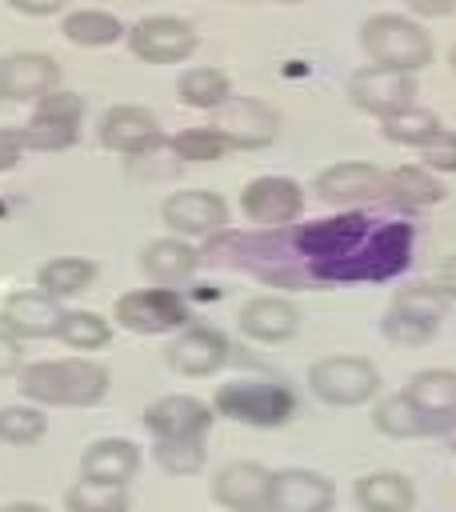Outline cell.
<instances>
[{"instance_id":"34","label":"cell","mask_w":456,"mask_h":512,"mask_svg":"<svg viewBox=\"0 0 456 512\" xmlns=\"http://www.w3.org/2000/svg\"><path fill=\"white\" fill-rule=\"evenodd\" d=\"M56 340H64L72 352H100L112 340V320H104L100 312H88V308H64Z\"/></svg>"},{"instance_id":"21","label":"cell","mask_w":456,"mask_h":512,"mask_svg":"<svg viewBox=\"0 0 456 512\" xmlns=\"http://www.w3.org/2000/svg\"><path fill=\"white\" fill-rule=\"evenodd\" d=\"M268 484H272V472L264 464L232 460L216 468L208 492L224 512H268Z\"/></svg>"},{"instance_id":"20","label":"cell","mask_w":456,"mask_h":512,"mask_svg":"<svg viewBox=\"0 0 456 512\" xmlns=\"http://www.w3.org/2000/svg\"><path fill=\"white\" fill-rule=\"evenodd\" d=\"M60 88V64L48 52H8L0 60V100L36 104Z\"/></svg>"},{"instance_id":"42","label":"cell","mask_w":456,"mask_h":512,"mask_svg":"<svg viewBox=\"0 0 456 512\" xmlns=\"http://www.w3.org/2000/svg\"><path fill=\"white\" fill-rule=\"evenodd\" d=\"M4 4L20 16H56L68 8V0H4Z\"/></svg>"},{"instance_id":"36","label":"cell","mask_w":456,"mask_h":512,"mask_svg":"<svg viewBox=\"0 0 456 512\" xmlns=\"http://www.w3.org/2000/svg\"><path fill=\"white\" fill-rule=\"evenodd\" d=\"M44 432H48V416L36 404H4L0 408V444L28 448V444L44 440Z\"/></svg>"},{"instance_id":"27","label":"cell","mask_w":456,"mask_h":512,"mask_svg":"<svg viewBox=\"0 0 456 512\" xmlns=\"http://www.w3.org/2000/svg\"><path fill=\"white\" fill-rule=\"evenodd\" d=\"M352 504L360 512H412L416 508V488L404 472L380 468V472H368L352 484Z\"/></svg>"},{"instance_id":"15","label":"cell","mask_w":456,"mask_h":512,"mask_svg":"<svg viewBox=\"0 0 456 512\" xmlns=\"http://www.w3.org/2000/svg\"><path fill=\"white\" fill-rule=\"evenodd\" d=\"M228 360H232V340L212 324H188L164 348V364L176 376H192V380L216 376Z\"/></svg>"},{"instance_id":"16","label":"cell","mask_w":456,"mask_h":512,"mask_svg":"<svg viewBox=\"0 0 456 512\" xmlns=\"http://www.w3.org/2000/svg\"><path fill=\"white\" fill-rule=\"evenodd\" d=\"M312 192L332 208H364L372 200H384V168L368 160H340L316 172Z\"/></svg>"},{"instance_id":"38","label":"cell","mask_w":456,"mask_h":512,"mask_svg":"<svg viewBox=\"0 0 456 512\" xmlns=\"http://www.w3.org/2000/svg\"><path fill=\"white\" fill-rule=\"evenodd\" d=\"M420 164L428 172H456V128H440L424 148H420Z\"/></svg>"},{"instance_id":"33","label":"cell","mask_w":456,"mask_h":512,"mask_svg":"<svg viewBox=\"0 0 456 512\" xmlns=\"http://www.w3.org/2000/svg\"><path fill=\"white\" fill-rule=\"evenodd\" d=\"M68 512H132V496L120 484H100V480H72L64 492Z\"/></svg>"},{"instance_id":"3","label":"cell","mask_w":456,"mask_h":512,"mask_svg":"<svg viewBox=\"0 0 456 512\" xmlns=\"http://www.w3.org/2000/svg\"><path fill=\"white\" fill-rule=\"evenodd\" d=\"M448 312H452V300L444 296V288L436 280L396 288L392 304L380 316V336L392 344H404V348L428 344L440 332V324L448 320Z\"/></svg>"},{"instance_id":"19","label":"cell","mask_w":456,"mask_h":512,"mask_svg":"<svg viewBox=\"0 0 456 512\" xmlns=\"http://www.w3.org/2000/svg\"><path fill=\"white\" fill-rule=\"evenodd\" d=\"M336 484L316 468H276L268 484V512H332Z\"/></svg>"},{"instance_id":"30","label":"cell","mask_w":456,"mask_h":512,"mask_svg":"<svg viewBox=\"0 0 456 512\" xmlns=\"http://www.w3.org/2000/svg\"><path fill=\"white\" fill-rule=\"evenodd\" d=\"M232 80L228 72L212 68V64H196V68H184L176 76V100L184 108H196V112H216L232 100Z\"/></svg>"},{"instance_id":"12","label":"cell","mask_w":456,"mask_h":512,"mask_svg":"<svg viewBox=\"0 0 456 512\" xmlns=\"http://www.w3.org/2000/svg\"><path fill=\"white\" fill-rule=\"evenodd\" d=\"M96 140L116 156H152L168 144L160 120L144 104H112L108 112H100Z\"/></svg>"},{"instance_id":"4","label":"cell","mask_w":456,"mask_h":512,"mask_svg":"<svg viewBox=\"0 0 456 512\" xmlns=\"http://www.w3.org/2000/svg\"><path fill=\"white\" fill-rule=\"evenodd\" d=\"M212 412L244 428H280L300 412V400L280 380H228L216 388Z\"/></svg>"},{"instance_id":"1","label":"cell","mask_w":456,"mask_h":512,"mask_svg":"<svg viewBox=\"0 0 456 512\" xmlns=\"http://www.w3.org/2000/svg\"><path fill=\"white\" fill-rule=\"evenodd\" d=\"M16 388L36 408H96L108 396V368L88 356L36 360L16 372Z\"/></svg>"},{"instance_id":"29","label":"cell","mask_w":456,"mask_h":512,"mask_svg":"<svg viewBox=\"0 0 456 512\" xmlns=\"http://www.w3.org/2000/svg\"><path fill=\"white\" fill-rule=\"evenodd\" d=\"M96 276H100V264L88 256H52L36 268V288L48 292L52 300H68V296L88 292Z\"/></svg>"},{"instance_id":"46","label":"cell","mask_w":456,"mask_h":512,"mask_svg":"<svg viewBox=\"0 0 456 512\" xmlns=\"http://www.w3.org/2000/svg\"><path fill=\"white\" fill-rule=\"evenodd\" d=\"M276 4H304V0H276Z\"/></svg>"},{"instance_id":"13","label":"cell","mask_w":456,"mask_h":512,"mask_svg":"<svg viewBox=\"0 0 456 512\" xmlns=\"http://www.w3.org/2000/svg\"><path fill=\"white\" fill-rule=\"evenodd\" d=\"M160 220L172 236L208 240V236L228 228V200L220 192H208V188H180V192L164 196Z\"/></svg>"},{"instance_id":"9","label":"cell","mask_w":456,"mask_h":512,"mask_svg":"<svg viewBox=\"0 0 456 512\" xmlns=\"http://www.w3.org/2000/svg\"><path fill=\"white\" fill-rule=\"evenodd\" d=\"M124 44L144 64H184L196 52L200 36H196V28L188 20L168 16V12H156V16H140L124 32Z\"/></svg>"},{"instance_id":"24","label":"cell","mask_w":456,"mask_h":512,"mask_svg":"<svg viewBox=\"0 0 456 512\" xmlns=\"http://www.w3.org/2000/svg\"><path fill=\"white\" fill-rule=\"evenodd\" d=\"M372 428L388 440H420V436H452L456 432V424L420 412L404 392L384 396V400L372 404Z\"/></svg>"},{"instance_id":"5","label":"cell","mask_w":456,"mask_h":512,"mask_svg":"<svg viewBox=\"0 0 456 512\" xmlns=\"http://www.w3.org/2000/svg\"><path fill=\"white\" fill-rule=\"evenodd\" d=\"M308 388L316 400L332 408H360L376 400L380 392V372L364 356H320L308 364Z\"/></svg>"},{"instance_id":"17","label":"cell","mask_w":456,"mask_h":512,"mask_svg":"<svg viewBox=\"0 0 456 512\" xmlns=\"http://www.w3.org/2000/svg\"><path fill=\"white\" fill-rule=\"evenodd\" d=\"M212 424H216L212 404L184 392L160 396L144 408V428L152 440H208Z\"/></svg>"},{"instance_id":"35","label":"cell","mask_w":456,"mask_h":512,"mask_svg":"<svg viewBox=\"0 0 456 512\" xmlns=\"http://www.w3.org/2000/svg\"><path fill=\"white\" fill-rule=\"evenodd\" d=\"M168 152L180 164H212V160H220L228 152V144H224V136L212 124H204V128H180V132H172L168 136Z\"/></svg>"},{"instance_id":"22","label":"cell","mask_w":456,"mask_h":512,"mask_svg":"<svg viewBox=\"0 0 456 512\" xmlns=\"http://www.w3.org/2000/svg\"><path fill=\"white\" fill-rule=\"evenodd\" d=\"M236 324L256 344H284V340H292L300 332V308L288 296L260 292V296H252V300L240 304Z\"/></svg>"},{"instance_id":"8","label":"cell","mask_w":456,"mask_h":512,"mask_svg":"<svg viewBox=\"0 0 456 512\" xmlns=\"http://www.w3.org/2000/svg\"><path fill=\"white\" fill-rule=\"evenodd\" d=\"M208 124L224 136L228 152H260L280 136V112L260 96H232Z\"/></svg>"},{"instance_id":"32","label":"cell","mask_w":456,"mask_h":512,"mask_svg":"<svg viewBox=\"0 0 456 512\" xmlns=\"http://www.w3.org/2000/svg\"><path fill=\"white\" fill-rule=\"evenodd\" d=\"M436 132H440L436 112H428L420 104H408V108H400V112H392V116L380 120V136L388 144H400V148H424Z\"/></svg>"},{"instance_id":"18","label":"cell","mask_w":456,"mask_h":512,"mask_svg":"<svg viewBox=\"0 0 456 512\" xmlns=\"http://www.w3.org/2000/svg\"><path fill=\"white\" fill-rule=\"evenodd\" d=\"M60 320H64V304L40 288H20L0 304V328L12 332L16 340H56Z\"/></svg>"},{"instance_id":"6","label":"cell","mask_w":456,"mask_h":512,"mask_svg":"<svg viewBox=\"0 0 456 512\" xmlns=\"http://www.w3.org/2000/svg\"><path fill=\"white\" fill-rule=\"evenodd\" d=\"M80 124H84V96L56 88L32 104V116L20 124V136L28 152H64L80 144Z\"/></svg>"},{"instance_id":"45","label":"cell","mask_w":456,"mask_h":512,"mask_svg":"<svg viewBox=\"0 0 456 512\" xmlns=\"http://www.w3.org/2000/svg\"><path fill=\"white\" fill-rule=\"evenodd\" d=\"M448 64H452V72H456V44H452V52H448Z\"/></svg>"},{"instance_id":"41","label":"cell","mask_w":456,"mask_h":512,"mask_svg":"<svg viewBox=\"0 0 456 512\" xmlns=\"http://www.w3.org/2000/svg\"><path fill=\"white\" fill-rule=\"evenodd\" d=\"M24 352H20V340L12 336V332H4L0 328V376H12V372H20L24 364Z\"/></svg>"},{"instance_id":"26","label":"cell","mask_w":456,"mask_h":512,"mask_svg":"<svg viewBox=\"0 0 456 512\" xmlns=\"http://www.w3.org/2000/svg\"><path fill=\"white\" fill-rule=\"evenodd\" d=\"M384 200L400 212H424L444 200V184L424 164H400V168L384 172Z\"/></svg>"},{"instance_id":"2","label":"cell","mask_w":456,"mask_h":512,"mask_svg":"<svg viewBox=\"0 0 456 512\" xmlns=\"http://www.w3.org/2000/svg\"><path fill=\"white\" fill-rule=\"evenodd\" d=\"M360 48L368 64L396 68V72H424L432 64V32H424L420 20L400 12H372L360 24Z\"/></svg>"},{"instance_id":"23","label":"cell","mask_w":456,"mask_h":512,"mask_svg":"<svg viewBox=\"0 0 456 512\" xmlns=\"http://www.w3.org/2000/svg\"><path fill=\"white\" fill-rule=\"evenodd\" d=\"M200 252L184 236H156L140 248V272L152 288H180L196 276Z\"/></svg>"},{"instance_id":"11","label":"cell","mask_w":456,"mask_h":512,"mask_svg":"<svg viewBox=\"0 0 456 512\" xmlns=\"http://www.w3.org/2000/svg\"><path fill=\"white\" fill-rule=\"evenodd\" d=\"M304 200L292 176H252L240 188V212L252 228H292L304 216Z\"/></svg>"},{"instance_id":"14","label":"cell","mask_w":456,"mask_h":512,"mask_svg":"<svg viewBox=\"0 0 456 512\" xmlns=\"http://www.w3.org/2000/svg\"><path fill=\"white\" fill-rule=\"evenodd\" d=\"M348 100L364 116L384 120V116L416 104V76L396 72V68H380V64H364L348 76Z\"/></svg>"},{"instance_id":"31","label":"cell","mask_w":456,"mask_h":512,"mask_svg":"<svg viewBox=\"0 0 456 512\" xmlns=\"http://www.w3.org/2000/svg\"><path fill=\"white\" fill-rule=\"evenodd\" d=\"M60 32H64V40H72V44H80V48H112V44L124 40L128 28H124L120 16H112V12L76 8V12H68V16L60 20Z\"/></svg>"},{"instance_id":"43","label":"cell","mask_w":456,"mask_h":512,"mask_svg":"<svg viewBox=\"0 0 456 512\" xmlns=\"http://www.w3.org/2000/svg\"><path fill=\"white\" fill-rule=\"evenodd\" d=\"M436 284L444 288V296L456 304V256H448L440 268H436Z\"/></svg>"},{"instance_id":"10","label":"cell","mask_w":456,"mask_h":512,"mask_svg":"<svg viewBox=\"0 0 456 512\" xmlns=\"http://www.w3.org/2000/svg\"><path fill=\"white\" fill-rule=\"evenodd\" d=\"M412 244H416V228L404 220H376V228L368 232V240L356 248L352 264H348V280H388L400 276L412 260Z\"/></svg>"},{"instance_id":"39","label":"cell","mask_w":456,"mask_h":512,"mask_svg":"<svg viewBox=\"0 0 456 512\" xmlns=\"http://www.w3.org/2000/svg\"><path fill=\"white\" fill-rule=\"evenodd\" d=\"M20 156H24V136H20V128L4 124L0 128V172H12L20 164Z\"/></svg>"},{"instance_id":"7","label":"cell","mask_w":456,"mask_h":512,"mask_svg":"<svg viewBox=\"0 0 456 512\" xmlns=\"http://www.w3.org/2000/svg\"><path fill=\"white\" fill-rule=\"evenodd\" d=\"M112 320L136 336H164L192 324V304L180 296V288H136L116 296Z\"/></svg>"},{"instance_id":"40","label":"cell","mask_w":456,"mask_h":512,"mask_svg":"<svg viewBox=\"0 0 456 512\" xmlns=\"http://www.w3.org/2000/svg\"><path fill=\"white\" fill-rule=\"evenodd\" d=\"M412 20H444L456 12V0H404Z\"/></svg>"},{"instance_id":"37","label":"cell","mask_w":456,"mask_h":512,"mask_svg":"<svg viewBox=\"0 0 456 512\" xmlns=\"http://www.w3.org/2000/svg\"><path fill=\"white\" fill-rule=\"evenodd\" d=\"M152 460L168 476H196L208 464V444L204 440H152Z\"/></svg>"},{"instance_id":"44","label":"cell","mask_w":456,"mask_h":512,"mask_svg":"<svg viewBox=\"0 0 456 512\" xmlns=\"http://www.w3.org/2000/svg\"><path fill=\"white\" fill-rule=\"evenodd\" d=\"M0 512H48V508L36 504V500H12V504H4Z\"/></svg>"},{"instance_id":"25","label":"cell","mask_w":456,"mask_h":512,"mask_svg":"<svg viewBox=\"0 0 456 512\" xmlns=\"http://www.w3.org/2000/svg\"><path fill=\"white\" fill-rule=\"evenodd\" d=\"M140 448L132 444V440H124V436H100V440H92L88 448H84V456H80V476L84 480H100V484H120V488H128L132 480H136V472H140Z\"/></svg>"},{"instance_id":"28","label":"cell","mask_w":456,"mask_h":512,"mask_svg":"<svg viewBox=\"0 0 456 512\" xmlns=\"http://www.w3.org/2000/svg\"><path fill=\"white\" fill-rule=\"evenodd\" d=\"M420 412L456 424V372L452 368H420L400 388Z\"/></svg>"}]
</instances>
